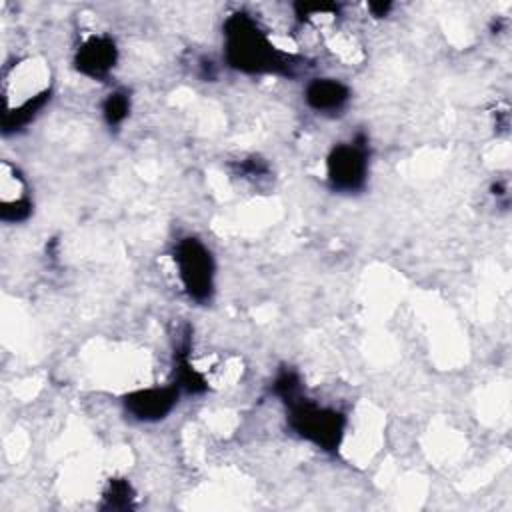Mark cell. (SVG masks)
Returning <instances> with one entry per match:
<instances>
[{"instance_id": "1", "label": "cell", "mask_w": 512, "mask_h": 512, "mask_svg": "<svg viewBox=\"0 0 512 512\" xmlns=\"http://www.w3.org/2000/svg\"><path fill=\"white\" fill-rule=\"evenodd\" d=\"M226 60L244 72L288 70L290 56H284L264 30L248 14H234L224 24Z\"/></svg>"}, {"instance_id": "2", "label": "cell", "mask_w": 512, "mask_h": 512, "mask_svg": "<svg viewBox=\"0 0 512 512\" xmlns=\"http://www.w3.org/2000/svg\"><path fill=\"white\" fill-rule=\"evenodd\" d=\"M290 406V424L306 440L324 450H334L340 444L344 418L332 408H322L314 402H306L302 396Z\"/></svg>"}, {"instance_id": "3", "label": "cell", "mask_w": 512, "mask_h": 512, "mask_svg": "<svg viewBox=\"0 0 512 512\" xmlns=\"http://www.w3.org/2000/svg\"><path fill=\"white\" fill-rule=\"evenodd\" d=\"M174 262L190 298L208 300L214 288V262L208 248L196 238H184L176 244Z\"/></svg>"}, {"instance_id": "4", "label": "cell", "mask_w": 512, "mask_h": 512, "mask_svg": "<svg viewBox=\"0 0 512 512\" xmlns=\"http://www.w3.org/2000/svg\"><path fill=\"white\" fill-rule=\"evenodd\" d=\"M328 178L336 190H358L366 180L368 158L364 144H338L328 156Z\"/></svg>"}, {"instance_id": "5", "label": "cell", "mask_w": 512, "mask_h": 512, "mask_svg": "<svg viewBox=\"0 0 512 512\" xmlns=\"http://www.w3.org/2000/svg\"><path fill=\"white\" fill-rule=\"evenodd\" d=\"M116 44L108 36H92L88 38L76 52V68L84 76L104 78L116 64Z\"/></svg>"}, {"instance_id": "6", "label": "cell", "mask_w": 512, "mask_h": 512, "mask_svg": "<svg viewBox=\"0 0 512 512\" xmlns=\"http://www.w3.org/2000/svg\"><path fill=\"white\" fill-rule=\"evenodd\" d=\"M178 390V384L138 390L126 398V408L138 420H160L174 408L178 400Z\"/></svg>"}, {"instance_id": "7", "label": "cell", "mask_w": 512, "mask_h": 512, "mask_svg": "<svg viewBox=\"0 0 512 512\" xmlns=\"http://www.w3.org/2000/svg\"><path fill=\"white\" fill-rule=\"evenodd\" d=\"M0 204H2V220L4 222H22L30 216V200L26 196V184L14 166L8 162L2 164V180H0Z\"/></svg>"}, {"instance_id": "8", "label": "cell", "mask_w": 512, "mask_h": 512, "mask_svg": "<svg viewBox=\"0 0 512 512\" xmlns=\"http://www.w3.org/2000/svg\"><path fill=\"white\" fill-rule=\"evenodd\" d=\"M348 88L334 78H316L306 86V102L318 112H336L348 102Z\"/></svg>"}, {"instance_id": "9", "label": "cell", "mask_w": 512, "mask_h": 512, "mask_svg": "<svg viewBox=\"0 0 512 512\" xmlns=\"http://www.w3.org/2000/svg\"><path fill=\"white\" fill-rule=\"evenodd\" d=\"M128 110H130V98L126 92H112L102 106L104 118L110 126L120 124L128 116Z\"/></svg>"}]
</instances>
